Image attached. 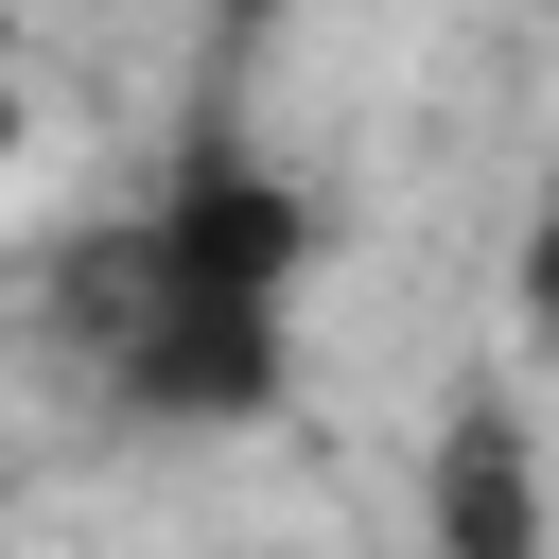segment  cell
Listing matches in <instances>:
<instances>
[{
    "label": "cell",
    "mask_w": 559,
    "mask_h": 559,
    "mask_svg": "<svg viewBox=\"0 0 559 559\" xmlns=\"http://www.w3.org/2000/svg\"><path fill=\"white\" fill-rule=\"evenodd\" d=\"M297 280H314L297 175L192 140V157L157 175V210L70 262V349H87V384H105L122 419L227 437V419H280V402H297Z\"/></svg>",
    "instance_id": "cell-1"
},
{
    "label": "cell",
    "mask_w": 559,
    "mask_h": 559,
    "mask_svg": "<svg viewBox=\"0 0 559 559\" xmlns=\"http://www.w3.org/2000/svg\"><path fill=\"white\" fill-rule=\"evenodd\" d=\"M419 542H454V559H524L542 542V489H524V419H454L437 437V472H419Z\"/></svg>",
    "instance_id": "cell-2"
},
{
    "label": "cell",
    "mask_w": 559,
    "mask_h": 559,
    "mask_svg": "<svg viewBox=\"0 0 559 559\" xmlns=\"http://www.w3.org/2000/svg\"><path fill=\"white\" fill-rule=\"evenodd\" d=\"M507 314L559 349V192H542V210H524V245H507Z\"/></svg>",
    "instance_id": "cell-3"
},
{
    "label": "cell",
    "mask_w": 559,
    "mask_h": 559,
    "mask_svg": "<svg viewBox=\"0 0 559 559\" xmlns=\"http://www.w3.org/2000/svg\"><path fill=\"white\" fill-rule=\"evenodd\" d=\"M0 175H17V35H0Z\"/></svg>",
    "instance_id": "cell-4"
}]
</instances>
